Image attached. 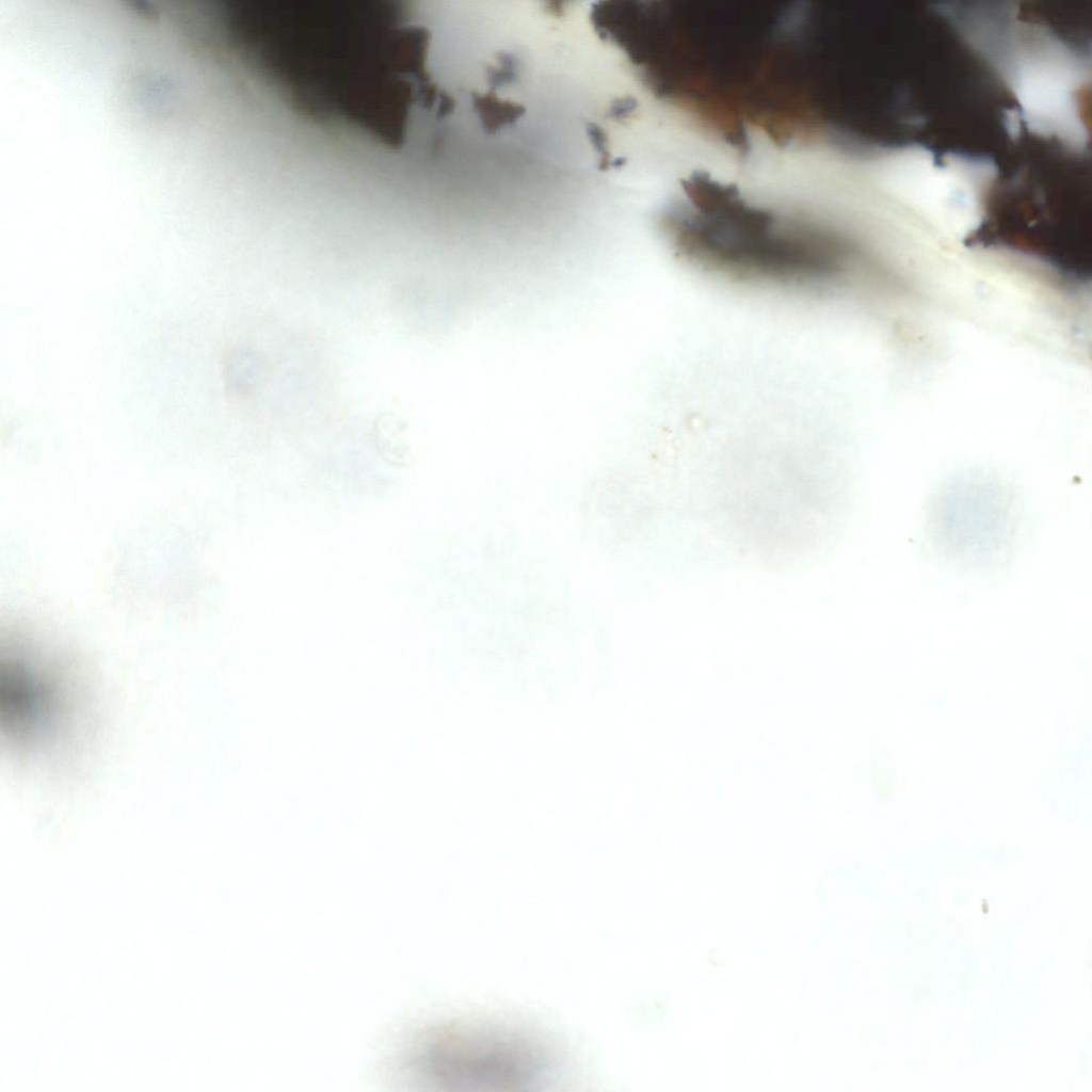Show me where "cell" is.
Returning a JSON list of instances; mask_svg holds the SVG:
<instances>
[{
    "mask_svg": "<svg viewBox=\"0 0 1092 1092\" xmlns=\"http://www.w3.org/2000/svg\"><path fill=\"white\" fill-rule=\"evenodd\" d=\"M659 213L660 232L680 257L736 282L828 290L849 274L855 252L826 215L766 202L696 170Z\"/></svg>",
    "mask_w": 1092,
    "mask_h": 1092,
    "instance_id": "6da1fadb",
    "label": "cell"
},
{
    "mask_svg": "<svg viewBox=\"0 0 1092 1092\" xmlns=\"http://www.w3.org/2000/svg\"><path fill=\"white\" fill-rule=\"evenodd\" d=\"M473 93H475V92H473ZM475 96H476V93H475ZM476 98H477V96H476ZM477 101H478V99H477ZM478 105H479V102H478ZM479 107H480V105H479ZM480 109H481V108H480ZM481 111H482V110H481ZM482 115H483V112H482ZM483 116H484V115H483Z\"/></svg>",
    "mask_w": 1092,
    "mask_h": 1092,
    "instance_id": "7a4b0ae2",
    "label": "cell"
}]
</instances>
